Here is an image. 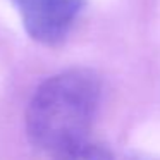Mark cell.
Listing matches in <instances>:
<instances>
[{
	"instance_id": "obj_4",
	"label": "cell",
	"mask_w": 160,
	"mask_h": 160,
	"mask_svg": "<svg viewBox=\"0 0 160 160\" xmlns=\"http://www.w3.org/2000/svg\"><path fill=\"white\" fill-rule=\"evenodd\" d=\"M129 160H160L158 157H152V155H136V157H131Z\"/></svg>"
},
{
	"instance_id": "obj_1",
	"label": "cell",
	"mask_w": 160,
	"mask_h": 160,
	"mask_svg": "<svg viewBox=\"0 0 160 160\" xmlns=\"http://www.w3.org/2000/svg\"><path fill=\"white\" fill-rule=\"evenodd\" d=\"M100 97V79L88 69H69L48 78L35 91L26 110L29 141L55 155L86 141Z\"/></svg>"
},
{
	"instance_id": "obj_2",
	"label": "cell",
	"mask_w": 160,
	"mask_h": 160,
	"mask_svg": "<svg viewBox=\"0 0 160 160\" xmlns=\"http://www.w3.org/2000/svg\"><path fill=\"white\" fill-rule=\"evenodd\" d=\"M29 38L42 45H60L72 31L86 0H11Z\"/></svg>"
},
{
	"instance_id": "obj_3",
	"label": "cell",
	"mask_w": 160,
	"mask_h": 160,
	"mask_svg": "<svg viewBox=\"0 0 160 160\" xmlns=\"http://www.w3.org/2000/svg\"><path fill=\"white\" fill-rule=\"evenodd\" d=\"M55 160H112V155L105 146L83 141L57 153Z\"/></svg>"
}]
</instances>
